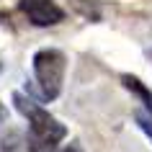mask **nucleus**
I'll list each match as a JSON object with an SVG mask.
<instances>
[{"mask_svg": "<svg viewBox=\"0 0 152 152\" xmlns=\"http://www.w3.org/2000/svg\"><path fill=\"white\" fill-rule=\"evenodd\" d=\"M134 121H137V126L147 134V139L152 142V113L147 111V108H137L134 111Z\"/></svg>", "mask_w": 152, "mask_h": 152, "instance_id": "39448f33", "label": "nucleus"}, {"mask_svg": "<svg viewBox=\"0 0 152 152\" xmlns=\"http://www.w3.org/2000/svg\"><path fill=\"white\" fill-rule=\"evenodd\" d=\"M62 152H80V147H77V144H70V147H64Z\"/></svg>", "mask_w": 152, "mask_h": 152, "instance_id": "423d86ee", "label": "nucleus"}, {"mask_svg": "<svg viewBox=\"0 0 152 152\" xmlns=\"http://www.w3.org/2000/svg\"><path fill=\"white\" fill-rule=\"evenodd\" d=\"M5 116H8V111H5V106L0 103V121H5Z\"/></svg>", "mask_w": 152, "mask_h": 152, "instance_id": "0eeeda50", "label": "nucleus"}, {"mask_svg": "<svg viewBox=\"0 0 152 152\" xmlns=\"http://www.w3.org/2000/svg\"><path fill=\"white\" fill-rule=\"evenodd\" d=\"M13 103L26 119H28V129H31V150H54V144L67 137V129L44 111L41 106H36L31 98H26L23 93H13Z\"/></svg>", "mask_w": 152, "mask_h": 152, "instance_id": "f257e3e1", "label": "nucleus"}, {"mask_svg": "<svg viewBox=\"0 0 152 152\" xmlns=\"http://www.w3.org/2000/svg\"><path fill=\"white\" fill-rule=\"evenodd\" d=\"M18 8L34 26H57L59 21H64V10L57 5L54 0H18Z\"/></svg>", "mask_w": 152, "mask_h": 152, "instance_id": "7ed1b4c3", "label": "nucleus"}, {"mask_svg": "<svg viewBox=\"0 0 152 152\" xmlns=\"http://www.w3.org/2000/svg\"><path fill=\"white\" fill-rule=\"evenodd\" d=\"M34 75H36V83L41 88V96L47 101H54L62 90V80H64V70H67V57L59 49H39L34 54Z\"/></svg>", "mask_w": 152, "mask_h": 152, "instance_id": "f03ea898", "label": "nucleus"}, {"mask_svg": "<svg viewBox=\"0 0 152 152\" xmlns=\"http://www.w3.org/2000/svg\"><path fill=\"white\" fill-rule=\"evenodd\" d=\"M121 83H124V85H126V88L144 103V108L152 113V90L147 88V85H144L139 77H134V75H121Z\"/></svg>", "mask_w": 152, "mask_h": 152, "instance_id": "20e7f679", "label": "nucleus"}]
</instances>
